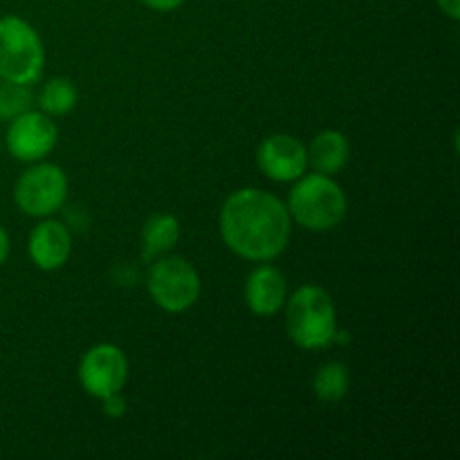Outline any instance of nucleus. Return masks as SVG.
Wrapping results in <instances>:
<instances>
[{
	"label": "nucleus",
	"instance_id": "39448f33",
	"mask_svg": "<svg viewBox=\"0 0 460 460\" xmlns=\"http://www.w3.org/2000/svg\"><path fill=\"white\" fill-rule=\"evenodd\" d=\"M146 288L157 308L178 314L200 296V274L182 256H162L148 268Z\"/></svg>",
	"mask_w": 460,
	"mask_h": 460
},
{
	"label": "nucleus",
	"instance_id": "0eeeda50",
	"mask_svg": "<svg viewBox=\"0 0 460 460\" xmlns=\"http://www.w3.org/2000/svg\"><path fill=\"white\" fill-rule=\"evenodd\" d=\"M128 380V359L115 344H97L81 358L79 382L93 398L119 394Z\"/></svg>",
	"mask_w": 460,
	"mask_h": 460
},
{
	"label": "nucleus",
	"instance_id": "dca6fc26",
	"mask_svg": "<svg viewBox=\"0 0 460 460\" xmlns=\"http://www.w3.org/2000/svg\"><path fill=\"white\" fill-rule=\"evenodd\" d=\"M31 102H34L31 85L0 79V121H9L21 112L30 111Z\"/></svg>",
	"mask_w": 460,
	"mask_h": 460
},
{
	"label": "nucleus",
	"instance_id": "6ab92c4d",
	"mask_svg": "<svg viewBox=\"0 0 460 460\" xmlns=\"http://www.w3.org/2000/svg\"><path fill=\"white\" fill-rule=\"evenodd\" d=\"M438 7L443 9L445 16H449L452 21H458L460 18V0H436Z\"/></svg>",
	"mask_w": 460,
	"mask_h": 460
},
{
	"label": "nucleus",
	"instance_id": "f3484780",
	"mask_svg": "<svg viewBox=\"0 0 460 460\" xmlns=\"http://www.w3.org/2000/svg\"><path fill=\"white\" fill-rule=\"evenodd\" d=\"M102 400H103V413H106V416L121 418L126 413V400H124V395H121V391L119 394L106 395V398H102Z\"/></svg>",
	"mask_w": 460,
	"mask_h": 460
},
{
	"label": "nucleus",
	"instance_id": "ddd939ff",
	"mask_svg": "<svg viewBox=\"0 0 460 460\" xmlns=\"http://www.w3.org/2000/svg\"><path fill=\"white\" fill-rule=\"evenodd\" d=\"M180 238V223L171 214H155L142 229V259L155 261L173 250Z\"/></svg>",
	"mask_w": 460,
	"mask_h": 460
},
{
	"label": "nucleus",
	"instance_id": "7ed1b4c3",
	"mask_svg": "<svg viewBox=\"0 0 460 460\" xmlns=\"http://www.w3.org/2000/svg\"><path fill=\"white\" fill-rule=\"evenodd\" d=\"M286 207L290 218L308 232H331L346 218L349 202L332 175L304 173L295 180Z\"/></svg>",
	"mask_w": 460,
	"mask_h": 460
},
{
	"label": "nucleus",
	"instance_id": "a211bd4d",
	"mask_svg": "<svg viewBox=\"0 0 460 460\" xmlns=\"http://www.w3.org/2000/svg\"><path fill=\"white\" fill-rule=\"evenodd\" d=\"M142 3L153 12H173V9L182 7L184 0H142Z\"/></svg>",
	"mask_w": 460,
	"mask_h": 460
},
{
	"label": "nucleus",
	"instance_id": "9b49d317",
	"mask_svg": "<svg viewBox=\"0 0 460 460\" xmlns=\"http://www.w3.org/2000/svg\"><path fill=\"white\" fill-rule=\"evenodd\" d=\"M288 286L286 277L274 265H259L247 277L245 304L259 317H274L286 305Z\"/></svg>",
	"mask_w": 460,
	"mask_h": 460
},
{
	"label": "nucleus",
	"instance_id": "2eb2a0df",
	"mask_svg": "<svg viewBox=\"0 0 460 460\" xmlns=\"http://www.w3.org/2000/svg\"><path fill=\"white\" fill-rule=\"evenodd\" d=\"M76 99H79V93H76L72 81L52 79L43 85V90H40L39 108L45 112V115L61 117L75 111Z\"/></svg>",
	"mask_w": 460,
	"mask_h": 460
},
{
	"label": "nucleus",
	"instance_id": "aec40b11",
	"mask_svg": "<svg viewBox=\"0 0 460 460\" xmlns=\"http://www.w3.org/2000/svg\"><path fill=\"white\" fill-rule=\"evenodd\" d=\"M9 250H12V243H9V234H7V229L0 225V268H3V263L7 261Z\"/></svg>",
	"mask_w": 460,
	"mask_h": 460
},
{
	"label": "nucleus",
	"instance_id": "f257e3e1",
	"mask_svg": "<svg viewBox=\"0 0 460 460\" xmlns=\"http://www.w3.org/2000/svg\"><path fill=\"white\" fill-rule=\"evenodd\" d=\"M218 227L225 245L252 263H268L281 256L292 236L286 202L256 187L238 189L225 200Z\"/></svg>",
	"mask_w": 460,
	"mask_h": 460
},
{
	"label": "nucleus",
	"instance_id": "f8f14e48",
	"mask_svg": "<svg viewBox=\"0 0 460 460\" xmlns=\"http://www.w3.org/2000/svg\"><path fill=\"white\" fill-rule=\"evenodd\" d=\"M308 153V166L314 173L335 175L346 166L350 157V144L340 130H323L305 148Z\"/></svg>",
	"mask_w": 460,
	"mask_h": 460
},
{
	"label": "nucleus",
	"instance_id": "1a4fd4ad",
	"mask_svg": "<svg viewBox=\"0 0 460 460\" xmlns=\"http://www.w3.org/2000/svg\"><path fill=\"white\" fill-rule=\"evenodd\" d=\"M259 169L274 182H295L308 169L305 146L292 135H270L256 153Z\"/></svg>",
	"mask_w": 460,
	"mask_h": 460
},
{
	"label": "nucleus",
	"instance_id": "423d86ee",
	"mask_svg": "<svg viewBox=\"0 0 460 460\" xmlns=\"http://www.w3.org/2000/svg\"><path fill=\"white\" fill-rule=\"evenodd\" d=\"M67 198V175L58 164L39 162L22 171L13 187V200L25 216L48 218Z\"/></svg>",
	"mask_w": 460,
	"mask_h": 460
},
{
	"label": "nucleus",
	"instance_id": "9d476101",
	"mask_svg": "<svg viewBox=\"0 0 460 460\" xmlns=\"http://www.w3.org/2000/svg\"><path fill=\"white\" fill-rule=\"evenodd\" d=\"M27 252H30L31 263L45 272L63 268L70 259L72 252V234L58 220H40L30 234L27 241Z\"/></svg>",
	"mask_w": 460,
	"mask_h": 460
},
{
	"label": "nucleus",
	"instance_id": "4468645a",
	"mask_svg": "<svg viewBox=\"0 0 460 460\" xmlns=\"http://www.w3.org/2000/svg\"><path fill=\"white\" fill-rule=\"evenodd\" d=\"M350 386V373L349 367L341 362H328L323 364L317 371L313 382V389L317 394V398H322L323 402H340L346 394H349Z\"/></svg>",
	"mask_w": 460,
	"mask_h": 460
},
{
	"label": "nucleus",
	"instance_id": "6e6552de",
	"mask_svg": "<svg viewBox=\"0 0 460 460\" xmlns=\"http://www.w3.org/2000/svg\"><path fill=\"white\" fill-rule=\"evenodd\" d=\"M58 128L43 111H25L9 119L4 146L16 160L40 162L57 146Z\"/></svg>",
	"mask_w": 460,
	"mask_h": 460
},
{
	"label": "nucleus",
	"instance_id": "20e7f679",
	"mask_svg": "<svg viewBox=\"0 0 460 460\" xmlns=\"http://www.w3.org/2000/svg\"><path fill=\"white\" fill-rule=\"evenodd\" d=\"M45 48L39 31L21 16L0 18V79L31 85L43 76Z\"/></svg>",
	"mask_w": 460,
	"mask_h": 460
},
{
	"label": "nucleus",
	"instance_id": "f03ea898",
	"mask_svg": "<svg viewBox=\"0 0 460 460\" xmlns=\"http://www.w3.org/2000/svg\"><path fill=\"white\" fill-rule=\"evenodd\" d=\"M288 335L299 349L317 350L335 344L337 310L319 286H301L286 299Z\"/></svg>",
	"mask_w": 460,
	"mask_h": 460
}]
</instances>
